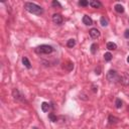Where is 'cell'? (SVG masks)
Instances as JSON below:
<instances>
[{
  "instance_id": "cell-7",
  "label": "cell",
  "mask_w": 129,
  "mask_h": 129,
  "mask_svg": "<svg viewBox=\"0 0 129 129\" xmlns=\"http://www.w3.org/2000/svg\"><path fill=\"white\" fill-rule=\"evenodd\" d=\"M89 33H90V36H91L93 39H97V38L100 36V31L97 29V28H92V29H90Z\"/></svg>"
},
{
  "instance_id": "cell-25",
  "label": "cell",
  "mask_w": 129,
  "mask_h": 129,
  "mask_svg": "<svg viewBox=\"0 0 129 129\" xmlns=\"http://www.w3.org/2000/svg\"><path fill=\"white\" fill-rule=\"evenodd\" d=\"M95 72H96V75H100V74H101V73H100V68L96 69V70H95Z\"/></svg>"
},
{
  "instance_id": "cell-19",
  "label": "cell",
  "mask_w": 129,
  "mask_h": 129,
  "mask_svg": "<svg viewBox=\"0 0 129 129\" xmlns=\"http://www.w3.org/2000/svg\"><path fill=\"white\" fill-rule=\"evenodd\" d=\"M104 60L106 62H110L112 60V55H111V52H105V55H104Z\"/></svg>"
},
{
  "instance_id": "cell-4",
  "label": "cell",
  "mask_w": 129,
  "mask_h": 129,
  "mask_svg": "<svg viewBox=\"0 0 129 129\" xmlns=\"http://www.w3.org/2000/svg\"><path fill=\"white\" fill-rule=\"evenodd\" d=\"M106 78H107V80H108L110 83H116V82L119 83L120 75L118 74L116 71H114V70H110L108 73H107Z\"/></svg>"
},
{
  "instance_id": "cell-28",
  "label": "cell",
  "mask_w": 129,
  "mask_h": 129,
  "mask_svg": "<svg viewBox=\"0 0 129 129\" xmlns=\"http://www.w3.org/2000/svg\"><path fill=\"white\" fill-rule=\"evenodd\" d=\"M127 110H128V112H129V105H128V108H127Z\"/></svg>"
},
{
  "instance_id": "cell-3",
  "label": "cell",
  "mask_w": 129,
  "mask_h": 129,
  "mask_svg": "<svg viewBox=\"0 0 129 129\" xmlns=\"http://www.w3.org/2000/svg\"><path fill=\"white\" fill-rule=\"evenodd\" d=\"M12 97H13V99L15 100V101H17V102H20V103H26L27 104V101H26V99H25V96L21 93L18 89H16V88H14L13 90H12Z\"/></svg>"
},
{
  "instance_id": "cell-22",
  "label": "cell",
  "mask_w": 129,
  "mask_h": 129,
  "mask_svg": "<svg viewBox=\"0 0 129 129\" xmlns=\"http://www.w3.org/2000/svg\"><path fill=\"white\" fill-rule=\"evenodd\" d=\"M79 5L86 7L89 5V1H87V0H81V1H79Z\"/></svg>"
},
{
  "instance_id": "cell-21",
  "label": "cell",
  "mask_w": 129,
  "mask_h": 129,
  "mask_svg": "<svg viewBox=\"0 0 129 129\" xmlns=\"http://www.w3.org/2000/svg\"><path fill=\"white\" fill-rule=\"evenodd\" d=\"M66 69L70 72V71H72L73 69H74V64L72 63V62H68V64H67V66H66Z\"/></svg>"
},
{
  "instance_id": "cell-11",
  "label": "cell",
  "mask_w": 129,
  "mask_h": 129,
  "mask_svg": "<svg viewBox=\"0 0 129 129\" xmlns=\"http://www.w3.org/2000/svg\"><path fill=\"white\" fill-rule=\"evenodd\" d=\"M40 106H41L42 112H48V110H49V108H50V105H49L48 103H47V102H42Z\"/></svg>"
},
{
  "instance_id": "cell-27",
  "label": "cell",
  "mask_w": 129,
  "mask_h": 129,
  "mask_svg": "<svg viewBox=\"0 0 129 129\" xmlns=\"http://www.w3.org/2000/svg\"><path fill=\"white\" fill-rule=\"evenodd\" d=\"M32 129H38L37 127H33V128H32Z\"/></svg>"
},
{
  "instance_id": "cell-6",
  "label": "cell",
  "mask_w": 129,
  "mask_h": 129,
  "mask_svg": "<svg viewBox=\"0 0 129 129\" xmlns=\"http://www.w3.org/2000/svg\"><path fill=\"white\" fill-rule=\"evenodd\" d=\"M51 19H52V22L58 24V25L62 24V22H63V16L60 13H55V14L52 15Z\"/></svg>"
},
{
  "instance_id": "cell-16",
  "label": "cell",
  "mask_w": 129,
  "mask_h": 129,
  "mask_svg": "<svg viewBox=\"0 0 129 129\" xmlns=\"http://www.w3.org/2000/svg\"><path fill=\"white\" fill-rule=\"evenodd\" d=\"M122 105H123V102H122V100H121V99L117 98V99L115 100V107H116L117 109H120L121 107H122Z\"/></svg>"
},
{
  "instance_id": "cell-23",
  "label": "cell",
  "mask_w": 129,
  "mask_h": 129,
  "mask_svg": "<svg viewBox=\"0 0 129 129\" xmlns=\"http://www.w3.org/2000/svg\"><path fill=\"white\" fill-rule=\"evenodd\" d=\"M51 5L53 6V7H62V5H61V3L59 2V1H57V0H53V1L51 2Z\"/></svg>"
},
{
  "instance_id": "cell-9",
  "label": "cell",
  "mask_w": 129,
  "mask_h": 129,
  "mask_svg": "<svg viewBox=\"0 0 129 129\" xmlns=\"http://www.w3.org/2000/svg\"><path fill=\"white\" fill-rule=\"evenodd\" d=\"M89 5L92 6L93 8H101L102 7V3L98 0H91L89 2Z\"/></svg>"
},
{
  "instance_id": "cell-5",
  "label": "cell",
  "mask_w": 129,
  "mask_h": 129,
  "mask_svg": "<svg viewBox=\"0 0 129 129\" xmlns=\"http://www.w3.org/2000/svg\"><path fill=\"white\" fill-rule=\"evenodd\" d=\"M119 83L124 85V86H127L129 85V75L127 73H122L120 75V78H119Z\"/></svg>"
},
{
  "instance_id": "cell-1",
  "label": "cell",
  "mask_w": 129,
  "mask_h": 129,
  "mask_svg": "<svg viewBox=\"0 0 129 129\" xmlns=\"http://www.w3.org/2000/svg\"><path fill=\"white\" fill-rule=\"evenodd\" d=\"M24 9L27 12H29L31 14H34V15H41L44 13V8L35 3H32V2H25Z\"/></svg>"
},
{
  "instance_id": "cell-26",
  "label": "cell",
  "mask_w": 129,
  "mask_h": 129,
  "mask_svg": "<svg viewBox=\"0 0 129 129\" xmlns=\"http://www.w3.org/2000/svg\"><path fill=\"white\" fill-rule=\"evenodd\" d=\"M127 63L129 64V56H128V58H127Z\"/></svg>"
},
{
  "instance_id": "cell-18",
  "label": "cell",
  "mask_w": 129,
  "mask_h": 129,
  "mask_svg": "<svg viewBox=\"0 0 129 129\" xmlns=\"http://www.w3.org/2000/svg\"><path fill=\"white\" fill-rule=\"evenodd\" d=\"M100 23H101L102 26H107L108 25V19H107L106 17H104V16H102L101 19H100Z\"/></svg>"
},
{
  "instance_id": "cell-17",
  "label": "cell",
  "mask_w": 129,
  "mask_h": 129,
  "mask_svg": "<svg viewBox=\"0 0 129 129\" xmlns=\"http://www.w3.org/2000/svg\"><path fill=\"white\" fill-rule=\"evenodd\" d=\"M91 49V53L92 55H95V53L97 52V49H98V46H97V44H92L91 45V48H90Z\"/></svg>"
},
{
  "instance_id": "cell-24",
  "label": "cell",
  "mask_w": 129,
  "mask_h": 129,
  "mask_svg": "<svg viewBox=\"0 0 129 129\" xmlns=\"http://www.w3.org/2000/svg\"><path fill=\"white\" fill-rule=\"evenodd\" d=\"M124 36H125V38H129V29H126V30H125Z\"/></svg>"
},
{
  "instance_id": "cell-14",
  "label": "cell",
  "mask_w": 129,
  "mask_h": 129,
  "mask_svg": "<svg viewBox=\"0 0 129 129\" xmlns=\"http://www.w3.org/2000/svg\"><path fill=\"white\" fill-rule=\"evenodd\" d=\"M107 48H108L109 50H114V49L117 48V45L114 44V42H112V41H110V42L107 44Z\"/></svg>"
},
{
  "instance_id": "cell-2",
  "label": "cell",
  "mask_w": 129,
  "mask_h": 129,
  "mask_svg": "<svg viewBox=\"0 0 129 129\" xmlns=\"http://www.w3.org/2000/svg\"><path fill=\"white\" fill-rule=\"evenodd\" d=\"M34 51L37 55H49L53 51V48L48 45H41L34 48Z\"/></svg>"
},
{
  "instance_id": "cell-20",
  "label": "cell",
  "mask_w": 129,
  "mask_h": 129,
  "mask_svg": "<svg viewBox=\"0 0 129 129\" xmlns=\"http://www.w3.org/2000/svg\"><path fill=\"white\" fill-rule=\"evenodd\" d=\"M48 118H49V120L51 121V122H57L58 121V117L53 114V113H49L48 114Z\"/></svg>"
},
{
  "instance_id": "cell-13",
  "label": "cell",
  "mask_w": 129,
  "mask_h": 129,
  "mask_svg": "<svg viewBox=\"0 0 129 129\" xmlns=\"http://www.w3.org/2000/svg\"><path fill=\"white\" fill-rule=\"evenodd\" d=\"M22 64H24V67H25L26 69H30V68H31V64H30V62L28 61V59H27L26 57H23V58H22Z\"/></svg>"
},
{
  "instance_id": "cell-12",
  "label": "cell",
  "mask_w": 129,
  "mask_h": 129,
  "mask_svg": "<svg viewBox=\"0 0 129 129\" xmlns=\"http://www.w3.org/2000/svg\"><path fill=\"white\" fill-rule=\"evenodd\" d=\"M114 9H115V11L118 12V13H123L124 12V7L121 4H116L114 6Z\"/></svg>"
},
{
  "instance_id": "cell-15",
  "label": "cell",
  "mask_w": 129,
  "mask_h": 129,
  "mask_svg": "<svg viewBox=\"0 0 129 129\" xmlns=\"http://www.w3.org/2000/svg\"><path fill=\"white\" fill-rule=\"evenodd\" d=\"M75 46H76V40H75L74 38H71V39H69L68 41H67V47L68 48H74Z\"/></svg>"
},
{
  "instance_id": "cell-8",
  "label": "cell",
  "mask_w": 129,
  "mask_h": 129,
  "mask_svg": "<svg viewBox=\"0 0 129 129\" xmlns=\"http://www.w3.org/2000/svg\"><path fill=\"white\" fill-rule=\"evenodd\" d=\"M82 20H83V23H84L85 25H92V24H93L92 18H91L90 16H88V15H84Z\"/></svg>"
},
{
  "instance_id": "cell-10",
  "label": "cell",
  "mask_w": 129,
  "mask_h": 129,
  "mask_svg": "<svg viewBox=\"0 0 129 129\" xmlns=\"http://www.w3.org/2000/svg\"><path fill=\"white\" fill-rule=\"evenodd\" d=\"M108 121H109V124H116L118 121H119V118H117L113 115H109L108 116Z\"/></svg>"
},
{
  "instance_id": "cell-29",
  "label": "cell",
  "mask_w": 129,
  "mask_h": 129,
  "mask_svg": "<svg viewBox=\"0 0 129 129\" xmlns=\"http://www.w3.org/2000/svg\"><path fill=\"white\" fill-rule=\"evenodd\" d=\"M128 23H129V19H128Z\"/></svg>"
}]
</instances>
